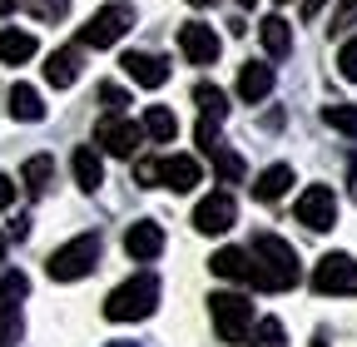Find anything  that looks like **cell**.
I'll return each mask as SVG.
<instances>
[{
  "label": "cell",
  "mask_w": 357,
  "mask_h": 347,
  "mask_svg": "<svg viewBox=\"0 0 357 347\" xmlns=\"http://www.w3.org/2000/svg\"><path fill=\"white\" fill-rule=\"evenodd\" d=\"M100 105H105V114H124L129 95L119 90V84H100Z\"/></svg>",
  "instance_id": "cell-30"
},
{
  "label": "cell",
  "mask_w": 357,
  "mask_h": 347,
  "mask_svg": "<svg viewBox=\"0 0 357 347\" xmlns=\"http://www.w3.org/2000/svg\"><path fill=\"white\" fill-rule=\"evenodd\" d=\"M258 35H263V50H268V60H283V55H293V25H288L283 15H263Z\"/></svg>",
  "instance_id": "cell-19"
},
{
  "label": "cell",
  "mask_w": 357,
  "mask_h": 347,
  "mask_svg": "<svg viewBox=\"0 0 357 347\" xmlns=\"http://www.w3.org/2000/svg\"><path fill=\"white\" fill-rule=\"evenodd\" d=\"M194 105L204 109V119H218V124L229 119V95H223L218 84H208V79H204V84H194Z\"/></svg>",
  "instance_id": "cell-26"
},
{
  "label": "cell",
  "mask_w": 357,
  "mask_h": 347,
  "mask_svg": "<svg viewBox=\"0 0 357 347\" xmlns=\"http://www.w3.org/2000/svg\"><path fill=\"white\" fill-rule=\"evenodd\" d=\"M238 95H243L248 105H263L268 95H273V65H258V60H248V65L238 70Z\"/></svg>",
  "instance_id": "cell-17"
},
{
  "label": "cell",
  "mask_w": 357,
  "mask_h": 347,
  "mask_svg": "<svg viewBox=\"0 0 357 347\" xmlns=\"http://www.w3.org/2000/svg\"><path fill=\"white\" fill-rule=\"evenodd\" d=\"M208 268H213L218 278H229V283H248V253H243V248H218Z\"/></svg>",
  "instance_id": "cell-24"
},
{
  "label": "cell",
  "mask_w": 357,
  "mask_h": 347,
  "mask_svg": "<svg viewBox=\"0 0 357 347\" xmlns=\"http://www.w3.org/2000/svg\"><path fill=\"white\" fill-rule=\"evenodd\" d=\"M189 6H199V10H204V6H213V0H189Z\"/></svg>",
  "instance_id": "cell-37"
},
{
  "label": "cell",
  "mask_w": 357,
  "mask_h": 347,
  "mask_svg": "<svg viewBox=\"0 0 357 347\" xmlns=\"http://www.w3.org/2000/svg\"><path fill=\"white\" fill-rule=\"evenodd\" d=\"M357 25V0H337V10H333V30H347Z\"/></svg>",
  "instance_id": "cell-32"
},
{
  "label": "cell",
  "mask_w": 357,
  "mask_h": 347,
  "mask_svg": "<svg viewBox=\"0 0 357 347\" xmlns=\"http://www.w3.org/2000/svg\"><path fill=\"white\" fill-rule=\"evenodd\" d=\"M312 293L323 298H352L357 293V258L352 253H323L312 268Z\"/></svg>",
  "instance_id": "cell-6"
},
{
  "label": "cell",
  "mask_w": 357,
  "mask_h": 347,
  "mask_svg": "<svg viewBox=\"0 0 357 347\" xmlns=\"http://www.w3.org/2000/svg\"><path fill=\"white\" fill-rule=\"evenodd\" d=\"M199 149H204V159L213 164L218 184H243V159H238L229 144H223L218 119H204V124H199Z\"/></svg>",
  "instance_id": "cell-7"
},
{
  "label": "cell",
  "mask_w": 357,
  "mask_h": 347,
  "mask_svg": "<svg viewBox=\"0 0 357 347\" xmlns=\"http://www.w3.org/2000/svg\"><path fill=\"white\" fill-rule=\"evenodd\" d=\"M243 347H288L283 323H278V318H263L258 327H248V342H243Z\"/></svg>",
  "instance_id": "cell-27"
},
{
  "label": "cell",
  "mask_w": 357,
  "mask_h": 347,
  "mask_svg": "<svg viewBox=\"0 0 357 347\" xmlns=\"http://www.w3.org/2000/svg\"><path fill=\"white\" fill-rule=\"evenodd\" d=\"M20 179H25V194H30V199H45V194H50V184H55V159H50V154H30L25 169H20Z\"/></svg>",
  "instance_id": "cell-20"
},
{
  "label": "cell",
  "mask_w": 357,
  "mask_h": 347,
  "mask_svg": "<svg viewBox=\"0 0 357 347\" xmlns=\"http://www.w3.org/2000/svg\"><path fill=\"white\" fill-rule=\"evenodd\" d=\"M199 179H204V169H199V159H189V154H169V159L154 164V184H164L169 194H194Z\"/></svg>",
  "instance_id": "cell-11"
},
{
  "label": "cell",
  "mask_w": 357,
  "mask_h": 347,
  "mask_svg": "<svg viewBox=\"0 0 357 347\" xmlns=\"http://www.w3.org/2000/svg\"><path fill=\"white\" fill-rule=\"evenodd\" d=\"M95 144L105 154H114V159H134V149L144 144V129L134 124V119H124V114H105L95 124Z\"/></svg>",
  "instance_id": "cell-8"
},
{
  "label": "cell",
  "mask_w": 357,
  "mask_h": 347,
  "mask_svg": "<svg viewBox=\"0 0 357 347\" xmlns=\"http://www.w3.org/2000/svg\"><path fill=\"white\" fill-rule=\"evenodd\" d=\"M288 184H293V169H288V164H268L258 179H253V199H258V203H278V199L288 194Z\"/></svg>",
  "instance_id": "cell-21"
},
{
  "label": "cell",
  "mask_w": 357,
  "mask_h": 347,
  "mask_svg": "<svg viewBox=\"0 0 357 347\" xmlns=\"http://www.w3.org/2000/svg\"><path fill=\"white\" fill-rule=\"evenodd\" d=\"M10 114L20 124H40L45 119V105H40V90L35 84H10Z\"/></svg>",
  "instance_id": "cell-22"
},
{
  "label": "cell",
  "mask_w": 357,
  "mask_h": 347,
  "mask_svg": "<svg viewBox=\"0 0 357 347\" xmlns=\"http://www.w3.org/2000/svg\"><path fill=\"white\" fill-rule=\"evenodd\" d=\"M79 45H65V50H50V60H45V79L55 84V90H70V84L79 79Z\"/></svg>",
  "instance_id": "cell-16"
},
{
  "label": "cell",
  "mask_w": 357,
  "mask_h": 347,
  "mask_svg": "<svg viewBox=\"0 0 357 347\" xmlns=\"http://www.w3.org/2000/svg\"><path fill=\"white\" fill-rule=\"evenodd\" d=\"M124 253L134 258V263H149V258L164 253V229L154 219H139V224H129L124 229Z\"/></svg>",
  "instance_id": "cell-14"
},
{
  "label": "cell",
  "mask_w": 357,
  "mask_h": 347,
  "mask_svg": "<svg viewBox=\"0 0 357 347\" xmlns=\"http://www.w3.org/2000/svg\"><path fill=\"white\" fill-rule=\"evenodd\" d=\"M0 258H6V238H0Z\"/></svg>",
  "instance_id": "cell-39"
},
{
  "label": "cell",
  "mask_w": 357,
  "mask_h": 347,
  "mask_svg": "<svg viewBox=\"0 0 357 347\" xmlns=\"http://www.w3.org/2000/svg\"><path fill=\"white\" fill-rule=\"evenodd\" d=\"M25 10H30L40 25H55V20L70 15V0H25Z\"/></svg>",
  "instance_id": "cell-29"
},
{
  "label": "cell",
  "mask_w": 357,
  "mask_h": 347,
  "mask_svg": "<svg viewBox=\"0 0 357 347\" xmlns=\"http://www.w3.org/2000/svg\"><path fill=\"white\" fill-rule=\"evenodd\" d=\"M178 50H184L189 65H213L218 50H223V40L213 35V25L204 20H189V25H178Z\"/></svg>",
  "instance_id": "cell-13"
},
{
  "label": "cell",
  "mask_w": 357,
  "mask_h": 347,
  "mask_svg": "<svg viewBox=\"0 0 357 347\" xmlns=\"http://www.w3.org/2000/svg\"><path fill=\"white\" fill-rule=\"evenodd\" d=\"M139 129H144L149 139H159V144H174V134H178V119H174V109L149 105V109H144V119H139Z\"/></svg>",
  "instance_id": "cell-23"
},
{
  "label": "cell",
  "mask_w": 357,
  "mask_h": 347,
  "mask_svg": "<svg viewBox=\"0 0 357 347\" xmlns=\"http://www.w3.org/2000/svg\"><path fill=\"white\" fill-rule=\"evenodd\" d=\"M278 6H288V0H278Z\"/></svg>",
  "instance_id": "cell-40"
},
{
  "label": "cell",
  "mask_w": 357,
  "mask_h": 347,
  "mask_svg": "<svg viewBox=\"0 0 357 347\" xmlns=\"http://www.w3.org/2000/svg\"><path fill=\"white\" fill-rule=\"evenodd\" d=\"M134 25V6L124 0H109L89 15V25H79V50H109L114 40H124V30Z\"/></svg>",
  "instance_id": "cell-4"
},
{
  "label": "cell",
  "mask_w": 357,
  "mask_h": 347,
  "mask_svg": "<svg viewBox=\"0 0 357 347\" xmlns=\"http://www.w3.org/2000/svg\"><path fill=\"white\" fill-rule=\"evenodd\" d=\"M25 293H30V278L15 268V273H6L0 278V347H10L15 337H20V302H25Z\"/></svg>",
  "instance_id": "cell-10"
},
{
  "label": "cell",
  "mask_w": 357,
  "mask_h": 347,
  "mask_svg": "<svg viewBox=\"0 0 357 347\" xmlns=\"http://www.w3.org/2000/svg\"><path fill=\"white\" fill-rule=\"evenodd\" d=\"M134 184H154V159H139V164H134Z\"/></svg>",
  "instance_id": "cell-34"
},
{
  "label": "cell",
  "mask_w": 357,
  "mask_h": 347,
  "mask_svg": "<svg viewBox=\"0 0 357 347\" xmlns=\"http://www.w3.org/2000/svg\"><path fill=\"white\" fill-rule=\"evenodd\" d=\"M243 253H248V283H253V288H263V293H288V288H298V278H303L298 253H293V243H283L278 233H258Z\"/></svg>",
  "instance_id": "cell-1"
},
{
  "label": "cell",
  "mask_w": 357,
  "mask_h": 347,
  "mask_svg": "<svg viewBox=\"0 0 357 347\" xmlns=\"http://www.w3.org/2000/svg\"><path fill=\"white\" fill-rule=\"evenodd\" d=\"M298 224L312 229V233H328V229L337 224V194H333L328 184H307V189L298 194Z\"/></svg>",
  "instance_id": "cell-9"
},
{
  "label": "cell",
  "mask_w": 357,
  "mask_h": 347,
  "mask_svg": "<svg viewBox=\"0 0 357 347\" xmlns=\"http://www.w3.org/2000/svg\"><path fill=\"white\" fill-rule=\"evenodd\" d=\"M234 219H238V203H234L229 189H218V194L199 199V208H194V229H199V233H229Z\"/></svg>",
  "instance_id": "cell-12"
},
{
  "label": "cell",
  "mask_w": 357,
  "mask_h": 347,
  "mask_svg": "<svg viewBox=\"0 0 357 347\" xmlns=\"http://www.w3.org/2000/svg\"><path fill=\"white\" fill-rule=\"evenodd\" d=\"M119 65H124V75H129L134 84H144V90H159V84H169V65H164V55H149V50H129Z\"/></svg>",
  "instance_id": "cell-15"
},
{
  "label": "cell",
  "mask_w": 357,
  "mask_h": 347,
  "mask_svg": "<svg viewBox=\"0 0 357 347\" xmlns=\"http://www.w3.org/2000/svg\"><path fill=\"white\" fill-rule=\"evenodd\" d=\"M10 203H15V179L0 174V208H10Z\"/></svg>",
  "instance_id": "cell-33"
},
{
  "label": "cell",
  "mask_w": 357,
  "mask_h": 347,
  "mask_svg": "<svg viewBox=\"0 0 357 347\" xmlns=\"http://www.w3.org/2000/svg\"><path fill=\"white\" fill-rule=\"evenodd\" d=\"M95 263H100V233H79V238H70L50 253L45 273L55 283H79L84 273H95Z\"/></svg>",
  "instance_id": "cell-3"
},
{
  "label": "cell",
  "mask_w": 357,
  "mask_h": 347,
  "mask_svg": "<svg viewBox=\"0 0 357 347\" xmlns=\"http://www.w3.org/2000/svg\"><path fill=\"white\" fill-rule=\"evenodd\" d=\"M35 55V35L30 30H0V60L6 65H25Z\"/></svg>",
  "instance_id": "cell-25"
},
{
  "label": "cell",
  "mask_w": 357,
  "mask_h": 347,
  "mask_svg": "<svg viewBox=\"0 0 357 347\" xmlns=\"http://www.w3.org/2000/svg\"><path fill=\"white\" fill-rule=\"evenodd\" d=\"M208 313H213V327L229 347H243L248 342V327H253V302L243 293H213L208 298Z\"/></svg>",
  "instance_id": "cell-5"
},
{
  "label": "cell",
  "mask_w": 357,
  "mask_h": 347,
  "mask_svg": "<svg viewBox=\"0 0 357 347\" xmlns=\"http://www.w3.org/2000/svg\"><path fill=\"white\" fill-rule=\"evenodd\" d=\"M337 70H342V79H352V84H357V35L337 50Z\"/></svg>",
  "instance_id": "cell-31"
},
{
  "label": "cell",
  "mask_w": 357,
  "mask_h": 347,
  "mask_svg": "<svg viewBox=\"0 0 357 347\" xmlns=\"http://www.w3.org/2000/svg\"><path fill=\"white\" fill-rule=\"evenodd\" d=\"M109 347H139V342H109Z\"/></svg>",
  "instance_id": "cell-38"
},
{
  "label": "cell",
  "mask_w": 357,
  "mask_h": 347,
  "mask_svg": "<svg viewBox=\"0 0 357 347\" xmlns=\"http://www.w3.org/2000/svg\"><path fill=\"white\" fill-rule=\"evenodd\" d=\"M15 6H20V0H0V15H10Z\"/></svg>",
  "instance_id": "cell-36"
},
{
  "label": "cell",
  "mask_w": 357,
  "mask_h": 347,
  "mask_svg": "<svg viewBox=\"0 0 357 347\" xmlns=\"http://www.w3.org/2000/svg\"><path fill=\"white\" fill-rule=\"evenodd\" d=\"M159 308V278L154 273H134L105 298V318L109 323H144Z\"/></svg>",
  "instance_id": "cell-2"
},
{
  "label": "cell",
  "mask_w": 357,
  "mask_h": 347,
  "mask_svg": "<svg viewBox=\"0 0 357 347\" xmlns=\"http://www.w3.org/2000/svg\"><path fill=\"white\" fill-rule=\"evenodd\" d=\"M323 124L337 129V134H352V139H357V105H337V100H333V105L323 109Z\"/></svg>",
  "instance_id": "cell-28"
},
{
  "label": "cell",
  "mask_w": 357,
  "mask_h": 347,
  "mask_svg": "<svg viewBox=\"0 0 357 347\" xmlns=\"http://www.w3.org/2000/svg\"><path fill=\"white\" fill-rule=\"evenodd\" d=\"M70 169H75V184H79L84 194H95V189L105 184V164H100V149H95V144H79L75 159H70Z\"/></svg>",
  "instance_id": "cell-18"
},
{
  "label": "cell",
  "mask_w": 357,
  "mask_h": 347,
  "mask_svg": "<svg viewBox=\"0 0 357 347\" xmlns=\"http://www.w3.org/2000/svg\"><path fill=\"white\" fill-rule=\"evenodd\" d=\"M323 6H328V0H303V20H318Z\"/></svg>",
  "instance_id": "cell-35"
}]
</instances>
